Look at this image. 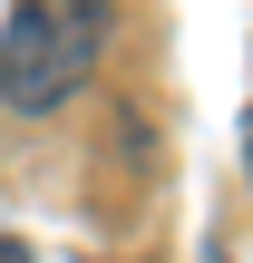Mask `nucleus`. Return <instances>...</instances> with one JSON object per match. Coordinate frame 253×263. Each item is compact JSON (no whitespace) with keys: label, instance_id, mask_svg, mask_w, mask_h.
I'll list each match as a JSON object with an SVG mask.
<instances>
[{"label":"nucleus","instance_id":"nucleus-1","mask_svg":"<svg viewBox=\"0 0 253 263\" xmlns=\"http://www.w3.org/2000/svg\"><path fill=\"white\" fill-rule=\"evenodd\" d=\"M107 39H117L107 0H20L0 20V98L29 107V117H49L59 98L88 88V68L107 59Z\"/></svg>","mask_w":253,"mask_h":263},{"label":"nucleus","instance_id":"nucleus-2","mask_svg":"<svg viewBox=\"0 0 253 263\" xmlns=\"http://www.w3.org/2000/svg\"><path fill=\"white\" fill-rule=\"evenodd\" d=\"M0 263H29V244L10 234V215H0Z\"/></svg>","mask_w":253,"mask_h":263},{"label":"nucleus","instance_id":"nucleus-3","mask_svg":"<svg viewBox=\"0 0 253 263\" xmlns=\"http://www.w3.org/2000/svg\"><path fill=\"white\" fill-rule=\"evenodd\" d=\"M215 263H224V254H215Z\"/></svg>","mask_w":253,"mask_h":263}]
</instances>
